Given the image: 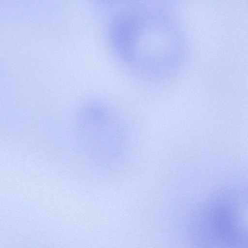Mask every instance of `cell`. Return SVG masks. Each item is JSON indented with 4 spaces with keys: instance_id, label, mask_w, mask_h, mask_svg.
Segmentation results:
<instances>
[{
    "instance_id": "cell-1",
    "label": "cell",
    "mask_w": 248,
    "mask_h": 248,
    "mask_svg": "<svg viewBox=\"0 0 248 248\" xmlns=\"http://www.w3.org/2000/svg\"><path fill=\"white\" fill-rule=\"evenodd\" d=\"M115 6L113 43L123 62L152 77L166 76L179 67L185 44L170 5L120 1Z\"/></svg>"
}]
</instances>
